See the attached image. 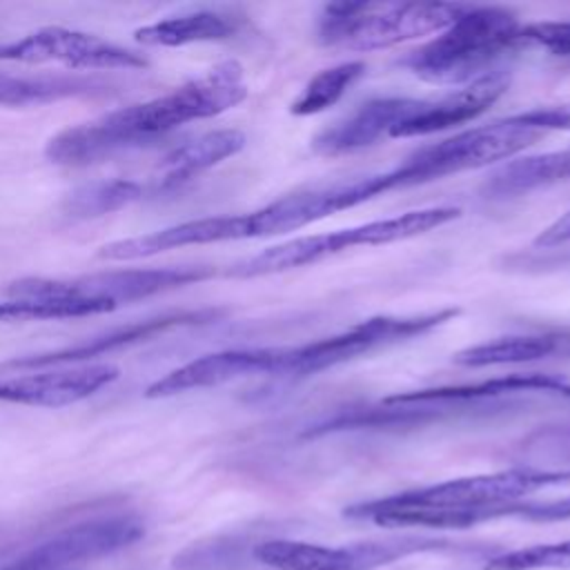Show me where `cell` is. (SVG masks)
Returning <instances> with one entry per match:
<instances>
[{
	"label": "cell",
	"instance_id": "cell-1",
	"mask_svg": "<svg viewBox=\"0 0 570 570\" xmlns=\"http://www.w3.org/2000/svg\"><path fill=\"white\" fill-rule=\"evenodd\" d=\"M245 98L243 67L236 60H223L163 96L62 129L47 142L45 156L53 165L85 167L118 151L149 145L191 120L218 116Z\"/></svg>",
	"mask_w": 570,
	"mask_h": 570
},
{
	"label": "cell",
	"instance_id": "cell-2",
	"mask_svg": "<svg viewBox=\"0 0 570 570\" xmlns=\"http://www.w3.org/2000/svg\"><path fill=\"white\" fill-rule=\"evenodd\" d=\"M568 481L570 470L512 468L352 503L343 510V517L356 521H372L376 517L374 523L383 528H468L510 517V505L521 497Z\"/></svg>",
	"mask_w": 570,
	"mask_h": 570
},
{
	"label": "cell",
	"instance_id": "cell-3",
	"mask_svg": "<svg viewBox=\"0 0 570 570\" xmlns=\"http://www.w3.org/2000/svg\"><path fill=\"white\" fill-rule=\"evenodd\" d=\"M517 13L505 7H472L445 27L434 40L399 60L423 80L468 85L490 71L508 51L519 49Z\"/></svg>",
	"mask_w": 570,
	"mask_h": 570
},
{
	"label": "cell",
	"instance_id": "cell-4",
	"mask_svg": "<svg viewBox=\"0 0 570 570\" xmlns=\"http://www.w3.org/2000/svg\"><path fill=\"white\" fill-rule=\"evenodd\" d=\"M468 4L456 2H332L318 18V42L347 51L387 49L441 33Z\"/></svg>",
	"mask_w": 570,
	"mask_h": 570
},
{
	"label": "cell",
	"instance_id": "cell-5",
	"mask_svg": "<svg viewBox=\"0 0 570 570\" xmlns=\"http://www.w3.org/2000/svg\"><path fill=\"white\" fill-rule=\"evenodd\" d=\"M459 214L461 209L452 205L423 207V209H412L392 218L370 220V223H361V225L327 232V234L292 238L232 265L227 274L238 278H252V276L287 272L294 267L312 265L323 258L336 256L352 247H361V245L374 247V245H387V243L414 238L419 234H425L441 225L452 223L454 218H459Z\"/></svg>",
	"mask_w": 570,
	"mask_h": 570
},
{
	"label": "cell",
	"instance_id": "cell-6",
	"mask_svg": "<svg viewBox=\"0 0 570 570\" xmlns=\"http://www.w3.org/2000/svg\"><path fill=\"white\" fill-rule=\"evenodd\" d=\"M216 274L212 265H171L147 269L98 272L76 278H20L7 285L9 298H73L100 303L109 312L120 303L140 301L167 289L207 281Z\"/></svg>",
	"mask_w": 570,
	"mask_h": 570
},
{
	"label": "cell",
	"instance_id": "cell-7",
	"mask_svg": "<svg viewBox=\"0 0 570 570\" xmlns=\"http://www.w3.org/2000/svg\"><path fill=\"white\" fill-rule=\"evenodd\" d=\"M459 314L456 307L412 316H372L338 334L283 347L281 376H307L347 363L374 350L423 336Z\"/></svg>",
	"mask_w": 570,
	"mask_h": 570
},
{
	"label": "cell",
	"instance_id": "cell-8",
	"mask_svg": "<svg viewBox=\"0 0 570 570\" xmlns=\"http://www.w3.org/2000/svg\"><path fill=\"white\" fill-rule=\"evenodd\" d=\"M145 532V521L134 512L91 517L53 532L2 570H65L67 566L125 550L138 543Z\"/></svg>",
	"mask_w": 570,
	"mask_h": 570
},
{
	"label": "cell",
	"instance_id": "cell-9",
	"mask_svg": "<svg viewBox=\"0 0 570 570\" xmlns=\"http://www.w3.org/2000/svg\"><path fill=\"white\" fill-rule=\"evenodd\" d=\"M443 539H390L350 546H318L289 539H269L254 546L252 554L258 563L274 570H374L379 566L399 561L414 552L445 548Z\"/></svg>",
	"mask_w": 570,
	"mask_h": 570
},
{
	"label": "cell",
	"instance_id": "cell-10",
	"mask_svg": "<svg viewBox=\"0 0 570 570\" xmlns=\"http://www.w3.org/2000/svg\"><path fill=\"white\" fill-rule=\"evenodd\" d=\"M0 60L47 65L56 62L67 69H147L149 60L127 47L98 38L94 33L67 29V27H42L27 33L20 40L0 42Z\"/></svg>",
	"mask_w": 570,
	"mask_h": 570
},
{
	"label": "cell",
	"instance_id": "cell-11",
	"mask_svg": "<svg viewBox=\"0 0 570 570\" xmlns=\"http://www.w3.org/2000/svg\"><path fill=\"white\" fill-rule=\"evenodd\" d=\"M218 316V309H176V312H165L151 318H142L116 330H109L105 334L91 336L89 341H80L69 347L51 350V352H40V354H27V356H16L4 363H0V370H47V367H58V365H73L82 361H91L105 354H111L116 350L142 343L160 332H167L171 327L180 325H198L207 323Z\"/></svg>",
	"mask_w": 570,
	"mask_h": 570
},
{
	"label": "cell",
	"instance_id": "cell-12",
	"mask_svg": "<svg viewBox=\"0 0 570 570\" xmlns=\"http://www.w3.org/2000/svg\"><path fill=\"white\" fill-rule=\"evenodd\" d=\"M283 347H245V350H223L198 356L163 379L147 385V399L176 396L189 390L214 387L234 379L254 374H281Z\"/></svg>",
	"mask_w": 570,
	"mask_h": 570
},
{
	"label": "cell",
	"instance_id": "cell-13",
	"mask_svg": "<svg viewBox=\"0 0 570 570\" xmlns=\"http://www.w3.org/2000/svg\"><path fill=\"white\" fill-rule=\"evenodd\" d=\"M116 379L118 367L107 363L0 376V401L33 407H65L91 396Z\"/></svg>",
	"mask_w": 570,
	"mask_h": 570
},
{
	"label": "cell",
	"instance_id": "cell-14",
	"mask_svg": "<svg viewBox=\"0 0 570 570\" xmlns=\"http://www.w3.org/2000/svg\"><path fill=\"white\" fill-rule=\"evenodd\" d=\"M252 238L249 214H227V216H207L196 220H185L145 236H134L125 240H114L100 247L98 258L102 261H138L167 249L187 247V245H207L223 240H243Z\"/></svg>",
	"mask_w": 570,
	"mask_h": 570
},
{
	"label": "cell",
	"instance_id": "cell-15",
	"mask_svg": "<svg viewBox=\"0 0 570 570\" xmlns=\"http://www.w3.org/2000/svg\"><path fill=\"white\" fill-rule=\"evenodd\" d=\"M508 76L503 71H490L465 87L450 91L436 100H421L419 109L396 125L390 136L392 138H412V136H430L445 131L450 127L463 125L488 111L505 91Z\"/></svg>",
	"mask_w": 570,
	"mask_h": 570
},
{
	"label": "cell",
	"instance_id": "cell-16",
	"mask_svg": "<svg viewBox=\"0 0 570 570\" xmlns=\"http://www.w3.org/2000/svg\"><path fill=\"white\" fill-rule=\"evenodd\" d=\"M517 392H546L570 399V376L550 374V372H514L505 376L485 379L479 383L463 385H441V387H423L412 392H399L383 399L385 407H407V405H452V403H470L479 399H494L503 394Z\"/></svg>",
	"mask_w": 570,
	"mask_h": 570
},
{
	"label": "cell",
	"instance_id": "cell-17",
	"mask_svg": "<svg viewBox=\"0 0 570 570\" xmlns=\"http://www.w3.org/2000/svg\"><path fill=\"white\" fill-rule=\"evenodd\" d=\"M423 98H374L363 102L356 111L347 118L334 122L332 127L323 129L314 140L312 149L321 156H341L352 154L363 147L374 145L383 136L410 118Z\"/></svg>",
	"mask_w": 570,
	"mask_h": 570
},
{
	"label": "cell",
	"instance_id": "cell-18",
	"mask_svg": "<svg viewBox=\"0 0 570 570\" xmlns=\"http://www.w3.org/2000/svg\"><path fill=\"white\" fill-rule=\"evenodd\" d=\"M116 85L98 76L80 73H11L0 69V105L33 107L67 98H102L116 94Z\"/></svg>",
	"mask_w": 570,
	"mask_h": 570
},
{
	"label": "cell",
	"instance_id": "cell-19",
	"mask_svg": "<svg viewBox=\"0 0 570 570\" xmlns=\"http://www.w3.org/2000/svg\"><path fill=\"white\" fill-rule=\"evenodd\" d=\"M243 147L245 134L238 129H214L194 140L176 145L163 156L158 165L160 174L154 180V191L178 189L198 174L238 154Z\"/></svg>",
	"mask_w": 570,
	"mask_h": 570
},
{
	"label": "cell",
	"instance_id": "cell-20",
	"mask_svg": "<svg viewBox=\"0 0 570 570\" xmlns=\"http://www.w3.org/2000/svg\"><path fill=\"white\" fill-rule=\"evenodd\" d=\"M568 178L570 147L534 156H521L503 163L485 178V183L481 185V194L485 198H514Z\"/></svg>",
	"mask_w": 570,
	"mask_h": 570
},
{
	"label": "cell",
	"instance_id": "cell-21",
	"mask_svg": "<svg viewBox=\"0 0 570 570\" xmlns=\"http://www.w3.org/2000/svg\"><path fill=\"white\" fill-rule=\"evenodd\" d=\"M238 20L220 11H191L169 16L134 31L136 42L147 47H183L191 42L225 40L236 33Z\"/></svg>",
	"mask_w": 570,
	"mask_h": 570
},
{
	"label": "cell",
	"instance_id": "cell-22",
	"mask_svg": "<svg viewBox=\"0 0 570 570\" xmlns=\"http://www.w3.org/2000/svg\"><path fill=\"white\" fill-rule=\"evenodd\" d=\"M561 347V341L550 334H517L485 341L472 347H465L454 354V363L463 367H490V365H512L530 363L554 354Z\"/></svg>",
	"mask_w": 570,
	"mask_h": 570
},
{
	"label": "cell",
	"instance_id": "cell-23",
	"mask_svg": "<svg viewBox=\"0 0 570 570\" xmlns=\"http://www.w3.org/2000/svg\"><path fill=\"white\" fill-rule=\"evenodd\" d=\"M147 187L129 180V178H102L85 183L76 189H71L60 209L71 220H89L100 218L105 214L118 212L145 196Z\"/></svg>",
	"mask_w": 570,
	"mask_h": 570
},
{
	"label": "cell",
	"instance_id": "cell-24",
	"mask_svg": "<svg viewBox=\"0 0 570 570\" xmlns=\"http://www.w3.org/2000/svg\"><path fill=\"white\" fill-rule=\"evenodd\" d=\"M365 73L363 60H347L334 67L318 71L301 91V96L292 102L289 111L294 116H314L336 105L343 94Z\"/></svg>",
	"mask_w": 570,
	"mask_h": 570
},
{
	"label": "cell",
	"instance_id": "cell-25",
	"mask_svg": "<svg viewBox=\"0 0 570 570\" xmlns=\"http://www.w3.org/2000/svg\"><path fill=\"white\" fill-rule=\"evenodd\" d=\"M109 312L100 303L73 298H7L0 301V321H45L78 318Z\"/></svg>",
	"mask_w": 570,
	"mask_h": 570
},
{
	"label": "cell",
	"instance_id": "cell-26",
	"mask_svg": "<svg viewBox=\"0 0 570 570\" xmlns=\"http://www.w3.org/2000/svg\"><path fill=\"white\" fill-rule=\"evenodd\" d=\"M483 570H570V541L537 543L490 557Z\"/></svg>",
	"mask_w": 570,
	"mask_h": 570
},
{
	"label": "cell",
	"instance_id": "cell-27",
	"mask_svg": "<svg viewBox=\"0 0 570 570\" xmlns=\"http://www.w3.org/2000/svg\"><path fill=\"white\" fill-rule=\"evenodd\" d=\"M519 47H541L554 56H570V20L568 22H530L519 27Z\"/></svg>",
	"mask_w": 570,
	"mask_h": 570
},
{
	"label": "cell",
	"instance_id": "cell-28",
	"mask_svg": "<svg viewBox=\"0 0 570 570\" xmlns=\"http://www.w3.org/2000/svg\"><path fill=\"white\" fill-rule=\"evenodd\" d=\"M514 122L530 127L534 131H552V129H561V131H570V105H554V107H537L530 111H521L510 116Z\"/></svg>",
	"mask_w": 570,
	"mask_h": 570
},
{
	"label": "cell",
	"instance_id": "cell-29",
	"mask_svg": "<svg viewBox=\"0 0 570 570\" xmlns=\"http://www.w3.org/2000/svg\"><path fill=\"white\" fill-rule=\"evenodd\" d=\"M512 517L537 521V523H552L570 519V497L552 499V501H517L512 503Z\"/></svg>",
	"mask_w": 570,
	"mask_h": 570
},
{
	"label": "cell",
	"instance_id": "cell-30",
	"mask_svg": "<svg viewBox=\"0 0 570 570\" xmlns=\"http://www.w3.org/2000/svg\"><path fill=\"white\" fill-rule=\"evenodd\" d=\"M570 243V209L563 212L557 220H552L546 229L539 232L534 238L537 247H557Z\"/></svg>",
	"mask_w": 570,
	"mask_h": 570
}]
</instances>
